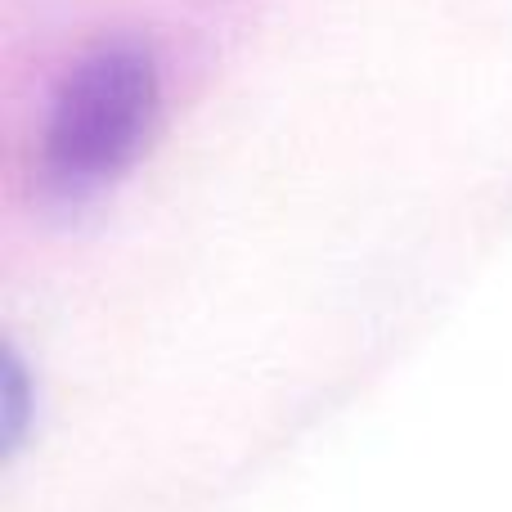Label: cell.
<instances>
[{
    "label": "cell",
    "mask_w": 512,
    "mask_h": 512,
    "mask_svg": "<svg viewBox=\"0 0 512 512\" xmlns=\"http://www.w3.org/2000/svg\"><path fill=\"white\" fill-rule=\"evenodd\" d=\"M27 423H32V382H27L18 355L5 351V360H0V450H18Z\"/></svg>",
    "instance_id": "obj_2"
},
{
    "label": "cell",
    "mask_w": 512,
    "mask_h": 512,
    "mask_svg": "<svg viewBox=\"0 0 512 512\" xmlns=\"http://www.w3.org/2000/svg\"><path fill=\"white\" fill-rule=\"evenodd\" d=\"M158 36H90L50 77L36 131V185L63 207L113 189L153 144L171 99Z\"/></svg>",
    "instance_id": "obj_1"
}]
</instances>
